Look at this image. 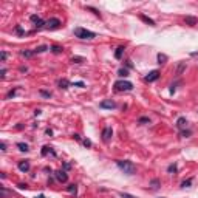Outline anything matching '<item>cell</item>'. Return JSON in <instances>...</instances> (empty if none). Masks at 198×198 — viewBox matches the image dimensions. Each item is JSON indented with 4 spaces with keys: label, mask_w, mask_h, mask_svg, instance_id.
Listing matches in <instances>:
<instances>
[{
    "label": "cell",
    "mask_w": 198,
    "mask_h": 198,
    "mask_svg": "<svg viewBox=\"0 0 198 198\" xmlns=\"http://www.w3.org/2000/svg\"><path fill=\"white\" fill-rule=\"evenodd\" d=\"M54 177H56V180L59 181V183H67V180H68V175H67L65 170H59V172H56Z\"/></svg>",
    "instance_id": "obj_6"
},
{
    "label": "cell",
    "mask_w": 198,
    "mask_h": 198,
    "mask_svg": "<svg viewBox=\"0 0 198 198\" xmlns=\"http://www.w3.org/2000/svg\"><path fill=\"white\" fill-rule=\"evenodd\" d=\"M48 153H51L53 156H56V152H54L53 149H51V147H48V145H45V147L42 149V155H43V156H47Z\"/></svg>",
    "instance_id": "obj_13"
},
{
    "label": "cell",
    "mask_w": 198,
    "mask_h": 198,
    "mask_svg": "<svg viewBox=\"0 0 198 198\" xmlns=\"http://www.w3.org/2000/svg\"><path fill=\"white\" fill-rule=\"evenodd\" d=\"M139 17H141V20H143V22H145V23H149L150 26H155V20H152L150 17H147V16H144V14H141Z\"/></svg>",
    "instance_id": "obj_14"
},
{
    "label": "cell",
    "mask_w": 198,
    "mask_h": 198,
    "mask_svg": "<svg viewBox=\"0 0 198 198\" xmlns=\"http://www.w3.org/2000/svg\"><path fill=\"white\" fill-rule=\"evenodd\" d=\"M186 126H187V119H186L184 116L178 118V121H177V127H178V128H184Z\"/></svg>",
    "instance_id": "obj_11"
},
{
    "label": "cell",
    "mask_w": 198,
    "mask_h": 198,
    "mask_svg": "<svg viewBox=\"0 0 198 198\" xmlns=\"http://www.w3.org/2000/svg\"><path fill=\"white\" fill-rule=\"evenodd\" d=\"M6 57H8V53H6V51H2V53H0V60H2V62H5Z\"/></svg>",
    "instance_id": "obj_29"
},
{
    "label": "cell",
    "mask_w": 198,
    "mask_h": 198,
    "mask_svg": "<svg viewBox=\"0 0 198 198\" xmlns=\"http://www.w3.org/2000/svg\"><path fill=\"white\" fill-rule=\"evenodd\" d=\"M40 94H42V96H45V98H50V96H51L48 91H43V90H40Z\"/></svg>",
    "instance_id": "obj_35"
},
{
    "label": "cell",
    "mask_w": 198,
    "mask_h": 198,
    "mask_svg": "<svg viewBox=\"0 0 198 198\" xmlns=\"http://www.w3.org/2000/svg\"><path fill=\"white\" fill-rule=\"evenodd\" d=\"M122 198H133L132 195H128V194H122Z\"/></svg>",
    "instance_id": "obj_41"
},
{
    "label": "cell",
    "mask_w": 198,
    "mask_h": 198,
    "mask_svg": "<svg viewBox=\"0 0 198 198\" xmlns=\"http://www.w3.org/2000/svg\"><path fill=\"white\" fill-rule=\"evenodd\" d=\"M82 60H84L82 57H73V64H74V62H76V64H81Z\"/></svg>",
    "instance_id": "obj_32"
},
{
    "label": "cell",
    "mask_w": 198,
    "mask_h": 198,
    "mask_svg": "<svg viewBox=\"0 0 198 198\" xmlns=\"http://www.w3.org/2000/svg\"><path fill=\"white\" fill-rule=\"evenodd\" d=\"M51 51L56 53V54H59V53H62V51H64V48H60V47H53V48H51Z\"/></svg>",
    "instance_id": "obj_27"
},
{
    "label": "cell",
    "mask_w": 198,
    "mask_h": 198,
    "mask_svg": "<svg viewBox=\"0 0 198 198\" xmlns=\"http://www.w3.org/2000/svg\"><path fill=\"white\" fill-rule=\"evenodd\" d=\"M30 19H31V22H34V26H36V28H42V26L47 23V22H43L42 19L39 17V16H31Z\"/></svg>",
    "instance_id": "obj_9"
},
{
    "label": "cell",
    "mask_w": 198,
    "mask_h": 198,
    "mask_svg": "<svg viewBox=\"0 0 198 198\" xmlns=\"http://www.w3.org/2000/svg\"><path fill=\"white\" fill-rule=\"evenodd\" d=\"M161 198H164V197H161Z\"/></svg>",
    "instance_id": "obj_44"
},
{
    "label": "cell",
    "mask_w": 198,
    "mask_h": 198,
    "mask_svg": "<svg viewBox=\"0 0 198 198\" xmlns=\"http://www.w3.org/2000/svg\"><path fill=\"white\" fill-rule=\"evenodd\" d=\"M139 124H150V119L149 118H145V116H143V118H139V121H138Z\"/></svg>",
    "instance_id": "obj_25"
},
{
    "label": "cell",
    "mask_w": 198,
    "mask_h": 198,
    "mask_svg": "<svg viewBox=\"0 0 198 198\" xmlns=\"http://www.w3.org/2000/svg\"><path fill=\"white\" fill-rule=\"evenodd\" d=\"M113 87H115V91H130L133 88V84L128 81H116Z\"/></svg>",
    "instance_id": "obj_3"
},
{
    "label": "cell",
    "mask_w": 198,
    "mask_h": 198,
    "mask_svg": "<svg viewBox=\"0 0 198 198\" xmlns=\"http://www.w3.org/2000/svg\"><path fill=\"white\" fill-rule=\"evenodd\" d=\"M36 198H45V195H39V197H36Z\"/></svg>",
    "instance_id": "obj_43"
},
{
    "label": "cell",
    "mask_w": 198,
    "mask_h": 198,
    "mask_svg": "<svg viewBox=\"0 0 198 198\" xmlns=\"http://www.w3.org/2000/svg\"><path fill=\"white\" fill-rule=\"evenodd\" d=\"M17 147L22 152H28V144H25V143H17Z\"/></svg>",
    "instance_id": "obj_21"
},
{
    "label": "cell",
    "mask_w": 198,
    "mask_h": 198,
    "mask_svg": "<svg viewBox=\"0 0 198 198\" xmlns=\"http://www.w3.org/2000/svg\"><path fill=\"white\" fill-rule=\"evenodd\" d=\"M150 186H152V189H158L160 187V180H152L150 181Z\"/></svg>",
    "instance_id": "obj_22"
},
{
    "label": "cell",
    "mask_w": 198,
    "mask_h": 198,
    "mask_svg": "<svg viewBox=\"0 0 198 198\" xmlns=\"http://www.w3.org/2000/svg\"><path fill=\"white\" fill-rule=\"evenodd\" d=\"M99 107L101 108H110V110H111V108L116 107V102L111 101V99H107V101H102V102L99 104Z\"/></svg>",
    "instance_id": "obj_8"
},
{
    "label": "cell",
    "mask_w": 198,
    "mask_h": 198,
    "mask_svg": "<svg viewBox=\"0 0 198 198\" xmlns=\"http://www.w3.org/2000/svg\"><path fill=\"white\" fill-rule=\"evenodd\" d=\"M167 170H169V173H172V172H173V173H175V172H177V164H170V166H169V169H167Z\"/></svg>",
    "instance_id": "obj_26"
},
{
    "label": "cell",
    "mask_w": 198,
    "mask_h": 198,
    "mask_svg": "<svg viewBox=\"0 0 198 198\" xmlns=\"http://www.w3.org/2000/svg\"><path fill=\"white\" fill-rule=\"evenodd\" d=\"M74 36L79 37V39H94L96 34L90 31V30H85V28H82V26H77V28H74Z\"/></svg>",
    "instance_id": "obj_2"
},
{
    "label": "cell",
    "mask_w": 198,
    "mask_h": 198,
    "mask_svg": "<svg viewBox=\"0 0 198 198\" xmlns=\"http://www.w3.org/2000/svg\"><path fill=\"white\" fill-rule=\"evenodd\" d=\"M16 31H17L19 34H23V31H22V28H20V26H17V28H16Z\"/></svg>",
    "instance_id": "obj_39"
},
{
    "label": "cell",
    "mask_w": 198,
    "mask_h": 198,
    "mask_svg": "<svg viewBox=\"0 0 198 198\" xmlns=\"http://www.w3.org/2000/svg\"><path fill=\"white\" fill-rule=\"evenodd\" d=\"M59 85H60V88H68L70 82H68L67 79H60V81H59Z\"/></svg>",
    "instance_id": "obj_18"
},
{
    "label": "cell",
    "mask_w": 198,
    "mask_h": 198,
    "mask_svg": "<svg viewBox=\"0 0 198 198\" xmlns=\"http://www.w3.org/2000/svg\"><path fill=\"white\" fill-rule=\"evenodd\" d=\"M184 70H186V62H183V60H181L180 64H178V67H177V71H175V73H177V76H181Z\"/></svg>",
    "instance_id": "obj_12"
},
{
    "label": "cell",
    "mask_w": 198,
    "mask_h": 198,
    "mask_svg": "<svg viewBox=\"0 0 198 198\" xmlns=\"http://www.w3.org/2000/svg\"><path fill=\"white\" fill-rule=\"evenodd\" d=\"M47 50H50V48L47 45H42V47H37L36 50H33V51H34V54H37V53H45Z\"/></svg>",
    "instance_id": "obj_16"
},
{
    "label": "cell",
    "mask_w": 198,
    "mask_h": 198,
    "mask_svg": "<svg viewBox=\"0 0 198 198\" xmlns=\"http://www.w3.org/2000/svg\"><path fill=\"white\" fill-rule=\"evenodd\" d=\"M122 53H124V47H118L116 51H115V57H116V59H121V57H122Z\"/></svg>",
    "instance_id": "obj_15"
},
{
    "label": "cell",
    "mask_w": 198,
    "mask_h": 198,
    "mask_svg": "<svg viewBox=\"0 0 198 198\" xmlns=\"http://www.w3.org/2000/svg\"><path fill=\"white\" fill-rule=\"evenodd\" d=\"M156 59H158V64H160V65H161V64H166V60H167V56H166V54H158V56H156Z\"/></svg>",
    "instance_id": "obj_17"
},
{
    "label": "cell",
    "mask_w": 198,
    "mask_h": 198,
    "mask_svg": "<svg viewBox=\"0 0 198 198\" xmlns=\"http://www.w3.org/2000/svg\"><path fill=\"white\" fill-rule=\"evenodd\" d=\"M111 136H113V130H111V127H105V128L102 130V139L107 143V141H110Z\"/></svg>",
    "instance_id": "obj_7"
},
{
    "label": "cell",
    "mask_w": 198,
    "mask_h": 198,
    "mask_svg": "<svg viewBox=\"0 0 198 198\" xmlns=\"http://www.w3.org/2000/svg\"><path fill=\"white\" fill-rule=\"evenodd\" d=\"M158 77H160V71H158V70H153V71H150L147 76H145L144 81L145 82H155Z\"/></svg>",
    "instance_id": "obj_5"
},
{
    "label": "cell",
    "mask_w": 198,
    "mask_h": 198,
    "mask_svg": "<svg viewBox=\"0 0 198 198\" xmlns=\"http://www.w3.org/2000/svg\"><path fill=\"white\" fill-rule=\"evenodd\" d=\"M116 166H118L126 175H133V173L136 172V166L132 161H128V160H118V161H116Z\"/></svg>",
    "instance_id": "obj_1"
},
{
    "label": "cell",
    "mask_w": 198,
    "mask_h": 198,
    "mask_svg": "<svg viewBox=\"0 0 198 198\" xmlns=\"http://www.w3.org/2000/svg\"><path fill=\"white\" fill-rule=\"evenodd\" d=\"M175 90H177V84H172V85H170V93L173 94V93H175Z\"/></svg>",
    "instance_id": "obj_36"
},
{
    "label": "cell",
    "mask_w": 198,
    "mask_h": 198,
    "mask_svg": "<svg viewBox=\"0 0 198 198\" xmlns=\"http://www.w3.org/2000/svg\"><path fill=\"white\" fill-rule=\"evenodd\" d=\"M186 23H189V25H195V23H197V19L192 17V16H187V17H186Z\"/></svg>",
    "instance_id": "obj_19"
},
{
    "label": "cell",
    "mask_w": 198,
    "mask_h": 198,
    "mask_svg": "<svg viewBox=\"0 0 198 198\" xmlns=\"http://www.w3.org/2000/svg\"><path fill=\"white\" fill-rule=\"evenodd\" d=\"M181 135H183V136H189V135H190V130H183Z\"/></svg>",
    "instance_id": "obj_37"
},
{
    "label": "cell",
    "mask_w": 198,
    "mask_h": 198,
    "mask_svg": "<svg viewBox=\"0 0 198 198\" xmlns=\"http://www.w3.org/2000/svg\"><path fill=\"white\" fill-rule=\"evenodd\" d=\"M190 184H192V180L189 178V180H186V181L181 183V187H190Z\"/></svg>",
    "instance_id": "obj_24"
},
{
    "label": "cell",
    "mask_w": 198,
    "mask_h": 198,
    "mask_svg": "<svg viewBox=\"0 0 198 198\" xmlns=\"http://www.w3.org/2000/svg\"><path fill=\"white\" fill-rule=\"evenodd\" d=\"M22 56H23V57H31V56H33V54H34V51H22Z\"/></svg>",
    "instance_id": "obj_28"
},
{
    "label": "cell",
    "mask_w": 198,
    "mask_h": 198,
    "mask_svg": "<svg viewBox=\"0 0 198 198\" xmlns=\"http://www.w3.org/2000/svg\"><path fill=\"white\" fill-rule=\"evenodd\" d=\"M119 76H122V77H126V76H128V71H127L126 68H121V70H119Z\"/></svg>",
    "instance_id": "obj_30"
},
{
    "label": "cell",
    "mask_w": 198,
    "mask_h": 198,
    "mask_svg": "<svg viewBox=\"0 0 198 198\" xmlns=\"http://www.w3.org/2000/svg\"><path fill=\"white\" fill-rule=\"evenodd\" d=\"M73 138H74V139H77V141H81V136H79V135H73Z\"/></svg>",
    "instance_id": "obj_42"
},
{
    "label": "cell",
    "mask_w": 198,
    "mask_h": 198,
    "mask_svg": "<svg viewBox=\"0 0 198 198\" xmlns=\"http://www.w3.org/2000/svg\"><path fill=\"white\" fill-rule=\"evenodd\" d=\"M19 170H22V172H28L30 170V161L28 160H23V161L19 162Z\"/></svg>",
    "instance_id": "obj_10"
},
{
    "label": "cell",
    "mask_w": 198,
    "mask_h": 198,
    "mask_svg": "<svg viewBox=\"0 0 198 198\" xmlns=\"http://www.w3.org/2000/svg\"><path fill=\"white\" fill-rule=\"evenodd\" d=\"M6 195H8V190H6L3 186H0V198H5Z\"/></svg>",
    "instance_id": "obj_23"
},
{
    "label": "cell",
    "mask_w": 198,
    "mask_h": 198,
    "mask_svg": "<svg viewBox=\"0 0 198 198\" xmlns=\"http://www.w3.org/2000/svg\"><path fill=\"white\" fill-rule=\"evenodd\" d=\"M67 190H68L70 194H74V195H76V190H77V186H76V184H70V186L67 187Z\"/></svg>",
    "instance_id": "obj_20"
},
{
    "label": "cell",
    "mask_w": 198,
    "mask_h": 198,
    "mask_svg": "<svg viewBox=\"0 0 198 198\" xmlns=\"http://www.w3.org/2000/svg\"><path fill=\"white\" fill-rule=\"evenodd\" d=\"M5 73H6V70H5V68H2V71H0V76H2V77H5Z\"/></svg>",
    "instance_id": "obj_40"
},
{
    "label": "cell",
    "mask_w": 198,
    "mask_h": 198,
    "mask_svg": "<svg viewBox=\"0 0 198 198\" xmlns=\"http://www.w3.org/2000/svg\"><path fill=\"white\" fill-rule=\"evenodd\" d=\"M82 144L85 145V147H91V141H90V139H84V141H82Z\"/></svg>",
    "instance_id": "obj_31"
},
{
    "label": "cell",
    "mask_w": 198,
    "mask_h": 198,
    "mask_svg": "<svg viewBox=\"0 0 198 198\" xmlns=\"http://www.w3.org/2000/svg\"><path fill=\"white\" fill-rule=\"evenodd\" d=\"M0 149H2V152H6V144L2 143V144H0Z\"/></svg>",
    "instance_id": "obj_38"
},
{
    "label": "cell",
    "mask_w": 198,
    "mask_h": 198,
    "mask_svg": "<svg viewBox=\"0 0 198 198\" xmlns=\"http://www.w3.org/2000/svg\"><path fill=\"white\" fill-rule=\"evenodd\" d=\"M59 25H60V20L53 17V19H50V20H47L45 28H47V30H56V28H59Z\"/></svg>",
    "instance_id": "obj_4"
},
{
    "label": "cell",
    "mask_w": 198,
    "mask_h": 198,
    "mask_svg": "<svg viewBox=\"0 0 198 198\" xmlns=\"http://www.w3.org/2000/svg\"><path fill=\"white\" fill-rule=\"evenodd\" d=\"M14 94H16V90L9 91V93H8V94H6V99H11V98H13V96H14Z\"/></svg>",
    "instance_id": "obj_33"
},
{
    "label": "cell",
    "mask_w": 198,
    "mask_h": 198,
    "mask_svg": "<svg viewBox=\"0 0 198 198\" xmlns=\"http://www.w3.org/2000/svg\"><path fill=\"white\" fill-rule=\"evenodd\" d=\"M87 9H90V11H93V13H94V14H96V16H98V17H101V14H99V13H98V9H94V8H91V6H88V8H87Z\"/></svg>",
    "instance_id": "obj_34"
}]
</instances>
